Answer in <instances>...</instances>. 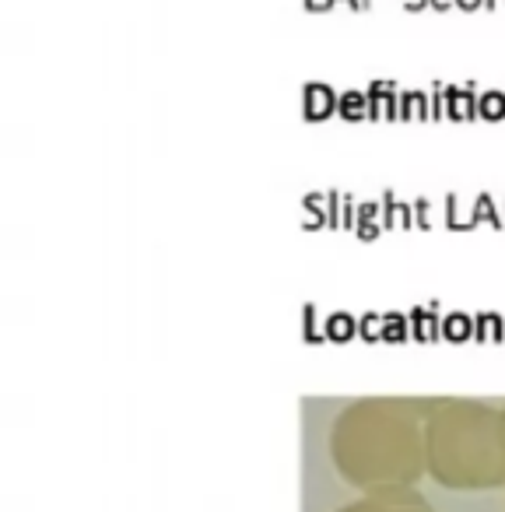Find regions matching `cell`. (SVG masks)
I'll list each match as a JSON object with an SVG mask.
<instances>
[{
	"label": "cell",
	"instance_id": "6da1fadb",
	"mask_svg": "<svg viewBox=\"0 0 505 512\" xmlns=\"http://www.w3.org/2000/svg\"><path fill=\"white\" fill-rule=\"evenodd\" d=\"M428 411L407 400H365L337 418L330 432V460L351 488H414L428 474Z\"/></svg>",
	"mask_w": 505,
	"mask_h": 512
},
{
	"label": "cell",
	"instance_id": "7a4b0ae2",
	"mask_svg": "<svg viewBox=\"0 0 505 512\" xmlns=\"http://www.w3.org/2000/svg\"><path fill=\"white\" fill-rule=\"evenodd\" d=\"M428 477L453 491H488L505 484V411L453 400L428 411Z\"/></svg>",
	"mask_w": 505,
	"mask_h": 512
},
{
	"label": "cell",
	"instance_id": "3957f363",
	"mask_svg": "<svg viewBox=\"0 0 505 512\" xmlns=\"http://www.w3.org/2000/svg\"><path fill=\"white\" fill-rule=\"evenodd\" d=\"M337 512H435L425 495L414 488H390V491H372L355 502L341 505Z\"/></svg>",
	"mask_w": 505,
	"mask_h": 512
}]
</instances>
